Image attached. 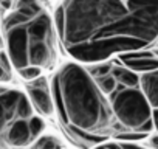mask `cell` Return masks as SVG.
Here are the masks:
<instances>
[{
    "label": "cell",
    "instance_id": "cell-12",
    "mask_svg": "<svg viewBox=\"0 0 158 149\" xmlns=\"http://www.w3.org/2000/svg\"><path fill=\"white\" fill-rule=\"evenodd\" d=\"M112 68H113V64L109 62V61H104V62L92 64L87 70H89V73L92 74V78L96 79V78H99V76H104V74L112 73Z\"/></svg>",
    "mask_w": 158,
    "mask_h": 149
},
{
    "label": "cell",
    "instance_id": "cell-16",
    "mask_svg": "<svg viewBox=\"0 0 158 149\" xmlns=\"http://www.w3.org/2000/svg\"><path fill=\"white\" fill-rule=\"evenodd\" d=\"M92 149H123V146H121L119 141H115V143H106V141H102V143L96 144Z\"/></svg>",
    "mask_w": 158,
    "mask_h": 149
},
{
    "label": "cell",
    "instance_id": "cell-17",
    "mask_svg": "<svg viewBox=\"0 0 158 149\" xmlns=\"http://www.w3.org/2000/svg\"><path fill=\"white\" fill-rule=\"evenodd\" d=\"M0 149H11V147H8V146L5 144V141L2 140V137H0Z\"/></svg>",
    "mask_w": 158,
    "mask_h": 149
},
{
    "label": "cell",
    "instance_id": "cell-4",
    "mask_svg": "<svg viewBox=\"0 0 158 149\" xmlns=\"http://www.w3.org/2000/svg\"><path fill=\"white\" fill-rule=\"evenodd\" d=\"M34 109L27 93L17 89H0V137L17 118H31Z\"/></svg>",
    "mask_w": 158,
    "mask_h": 149
},
{
    "label": "cell",
    "instance_id": "cell-2",
    "mask_svg": "<svg viewBox=\"0 0 158 149\" xmlns=\"http://www.w3.org/2000/svg\"><path fill=\"white\" fill-rule=\"evenodd\" d=\"M54 109L77 144L87 149L106 141L115 129V115L109 98L99 90L89 70L79 62H68L53 81Z\"/></svg>",
    "mask_w": 158,
    "mask_h": 149
},
{
    "label": "cell",
    "instance_id": "cell-10",
    "mask_svg": "<svg viewBox=\"0 0 158 149\" xmlns=\"http://www.w3.org/2000/svg\"><path fill=\"white\" fill-rule=\"evenodd\" d=\"M27 149H64V144L57 137L42 134L40 137L34 138Z\"/></svg>",
    "mask_w": 158,
    "mask_h": 149
},
{
    "label": "cell",
    "instance_id": "cell-18",
    "mask_svg": "<svg viewBox=\"0 0 158 149\" xmlns=\"http://www.w3.org/2000/svg\"><path fill=\"white\" fill-rule=\"evenodd\" d=\"M0 25H2V17H0Z\"/></svg>",
    "mask_w": 158,
    "mask_h": 149
},
{
    "label": "cell",
    "instance_id": "cell-11",
    "mask_svg": "<svg viewBox=\"0 0 158 149\" xmlns=\"http://www.w3.org/2000/svg\"><path fill=\"white\" fill-rule=\"evenodd\" d=\"M95 83H96V86L99 87V90H101L106 96H109V95L116 89V86H118V83H116V79H115V76H113L112 73L96 78V79H95Z\"/></svg>",
    "mask_w": 158,
    "mask_h": 149
},
{
    "label": "cell",
    "instance_id": "cell-6",
    "mask_svg": "<svg viewBox=\"0 0 158 149\" xmlns=\"http://www.w3.org/2000/svg\"><path fill=\"white\" fill-rule=\"evenodd\" d=\"M30 118H17L2 135V140L5 144L11 149H23L28 147L33 141L30 126H28Z\"/></svg>",
    "mask_w": 158,
    "mask_h": 149
},
{
    "label": "cell",
    "instance_id": "cell-1",
    "mask_svg": "<svg viewBox=\"0 0 158 149\" xmlns=\"http://www.w3.org/2000/svg\"><path fill=\"white\" fill-rule=\"evenodd\" d=\"M54 25L73 61L104 62L158 37V0H62Z\"/></svg>",
    "mask_w": 158,
    "mask_h": 149
},
{
    "label": "cell",
    "instance_id": "cell-3",
    "mask_svg": "<svg viewBox=\"0 0 158 149\" xmlns=\"http://www.w3.org/2000/svg\"><path fill=\"white\" fill-rule=\"evenodd\" d=\"M107 98L115 120L126 130L139 132V129L152 120V107L141 87H124L118 84Z\"/></svg>",
    "mask_w": 158,
    "mask_h": 149
},
{
    "label": "cell",
    "instance_id": "cell-8",
    "mask_svg": "<svg viewBox=\"0 0 158 149\" xmlns=\"http://www.w3.org/2000/svg\"><path fill=\"white\" fill-rule=\"evenodd\" d=\"M113 68H112V74L115 76L116 83L119 86H124V87H139V83H141V74L127 68L126 65H123L116 57L113 59Z\"/></svg>",
    "mask_w": 158,
    "mask_h": 149
},
{
    "label": "cell",
    "instance_id": "cell-14",
    "mask_svg": "<svg viewBox=\"0 0 158 149\" xmlns=\"http://www.w3.org/2000/svg\"><path fill=\"white\" fill-rule=\"evenodd\" d=\"M17 73L20 74L22 79H25L27 83H30V81H34V79H37L39 76H42L44 70H42L40 67H36V65H27V67L17 70Z\"/></svg>",
    "mask_w": 158,
    "mask_h": 149
},
{
    "label": "cell",
    "instance_id": "cell-15",
    "mask_svg": "<svg viewBox=\"0 0 158 149\" xmlns=\"http://www.w3.org/2000/svg\"><path fill=\"white\" fill-rule=\"evenodd\" d=\"M146 143H147V147L149 149H158V134L152 132L146 137Z\"/></svg>",
    "mask_w": 158,
    "mask_h": 149
},
{
    "label": "cell",
    "instance_id": "cell-7",
    "mask_svg": "<svg viewBox=\"0 0 158 149\" xmlns=\"http://www.w3.org/2000/svg\"><path fill=\"white\" fill-rule=\"evenodd\" d=\"M139 87L144 92V95L152 107V120H153L155 132L158 134V68L141 74Z\"/></svg>",
    "mask_w": 158,
    "mask_h": 149
},
{
    "label": "cell",
    "instance_id": "cell-13",
    "mask_svg": "<svg viewBox=\"0 0 158 149\" xmlns=\"http://www.w3.org/2000/svg\"><path fill=\"white\" fill-rule=\"evenodd\" d=\"M28 126H30V132H31V137L33 140L40 137L44 132H45V121L40 115H33L30 120H28Z\"/></svg>",
    "mask_w": 158,
    "mask_h": 149
},
{
    "label": "cell",
    "instance_id": "cell-5",
    "mask_svg": "<svg viewBox=\"0 0 158 149\" xmlns=\"http://www.w3.org/2000/svg\"><path fill=\"white\" fill-rule=\"evenodd\" d=\"M27 96L34 109L42 117H50L54 112V100L53 93L50 90L48 81L44 76H39L34 81H30L27 84Z\"/></svg>",
    "mask_w": 158,
    "mask_h": 149
},
{
    "label": "cell",
    "instance_id": "cell-9",
    "mask_svg": "<svg viewBox=\"0 0 158 149\" xmlns=\"http://www.w3.org/2000/svg\"><path fill=\"white\" fill-rule=\"evenodd\" d=\"M123 65H126L127 68L143 74V73H149L158 68V57L155 54L152 56H144V57H138V59H132V61H126L121 62Z\"/></svg>",
    "mask_w": 158,
    "mask_h": 149
}]
</instances>
